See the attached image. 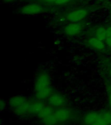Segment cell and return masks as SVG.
<instances>
[{
    "mask_svg": "<svg viewBox=\"0 0 111 125\" xmlns=\"http://www.w3.org/2000/svg\"><path fill=\"white\" fill-rule=\"evenodd\" d=\"M100 112L97 111H91L87 113L83 117L84 125H93L96 123L99 117Z\"/></svg>",
    "mask_w": 111,
    "mask_h": 125,
    "instance_id": "cell-8",
    "label": "cell"
},
{
    "mask_svg": "<svg viewBox=\"0 0 111 125\" xmlns=\"http://www.w3.org/2000/svg\"><path fill=\"white\" fill-rule=\"evenodd\" d=\"M44 104L40 100H36V101L29 102V115H38L40 111L42 110Z\"/></svg>",
    "mask_w": 111,
    "mask_h": 125,
    "instance_id": "cell-10",
    "label": "cell"
},
{
    "mask_svg": "<svg viewBox=\"0 0 111 125\" xmlns=\"http://www.w3.org/2000/svg\"><path fill=\"white\" fill-rule=\"evenodd\" d=\"M6 107V103L3 100H1L0 101V109H1V111H3L4 109H5Z\"/></svg>",
    "mask_w": 111,
    "mask_h": 125,
    "instance_id": "cell-17",
    "label": "cell"
},
{
    "mask_svg": "<svg viewBox=\"0 0 111 125\" xmlns=\"http://www.w3.org/2000/svg\"><path fill=\"white\" fill-rule=\"evenodd\" d=\"M20 11L23 14L33 15L42 13L44 11V9L43 7L38 3H29L23 6Z\"/></svg>",
    "mask_w": 111,
    "mask_h": 125,
    "instance_id": "cell-5",
    "label": "cell"
},
{
    "mask_svg": "<svg viewBox=\"0 0 111 125\" xmlns=\"http://www.w3.org/2000/svg\"><path fill=\"white\" fill-rule=\"evenodd\" d=\"M110 76H111V69L110 70Z\"/></svg>",
    "mask_w": 111,
    "mask_h": 125,
    "instance_id": "cell-21",
    "label": "cell"
},
{
    "mask_svg": "<svg viewBox=\"0 0 111 125\" xmlns=\"http://www.w3.org/2000/svg\"><path fill=\"white\" fill-rule=\"evenodd\" d=\"M9 105L12 111L18 116L23 117L29 115V102L23 96H12L9 100Z\"/></svg>",
    "mask_w": 111,
    "mask_h": 125,
    "instance_id": "cell-2",
    "label": "cell"
},
{
    "mask_svg": "<svg viewBox=\"0 0 111 125\" xmlns=\"http://www.w3.org/2000/svg\"><path fill=\"white\" fill-rule=\"evenodd\" d=\"M88 44L94 50L98 51L103 50L105 48V44L103 41H101L96 37H92L88 41Z\"/></svg>",
    "mask_w": 111,
    "mask_h": 125,
    "instance_id": "cell-11",
    "label": "cell"
},
{
    "mask_svg": "<svg viewBox=\"0 0 111 125\" xmlns=\"http://www.w3.org/2000/svg\"><path fill=\"white\" fill-rule=\"evenodd\" d=\"M105 42L109 47L111 48V26L107 27V37L105 39Z\"/></svg>",
    "mask_w": 111,
    "mask_h": 125,
    "instance_id": "cell-15",
    "label": "cell"
},
{
    "mask_svg": "<svg viewBox=\"0 0 111 125\" xmlns=\"http://www.w3.org/2000/svg\"><path fill=\"white\" fill-rule=\"evenodd\" d=\"M51 79L46 72H41L37 76L35 83V94L38 100L47 99L51 94Z\"/></svg>",
    "mask_w": 111,
    "mask_h": 125,
    "instance_id": "cell-1",
    "label": "cell"
},
{
    "mask_svg": "<svg viewBox=\"0 0 111 125\" xmlns=\"http://www.w3.org/2000/svg\"><path fill=\"white\" fill-rule=\"evenodd\" d=\"M87 10L83 9H77L69 12L66 16V19L70 22H79L87 16Z\"/></svg>",
    "mask_w": 111,
    "mask_h": 125,
    "instance_id": "cell-7",
    "label": "cell"
},
{
    "mask_svg": "<svg viewBox=\"0 0 111 125\" xmlns=\"http://www.w3.org/2000/svg\"><path fill=\"white\" fill-rule=\"evenodd\" d=\"M83 30V26L79 22H70L64 27V33L69 37H75Z\"/></svg>",
    "mask_w": 111,
    "mask_h": 125,
    "instance_id": "cell-6",
    "label": "cell"
},
{
    "mask_svg": "<svg viewBox=\"0 0 111 125\" xmlns=\"http://www.w3.org/2000/svg\"><path fill=\"white\" fill-rule=\"evenodd\" d=\"M47 103L50 106L56 108L66 107L68 104L67 99L60 94H51L47 98Z\"/></svg>",
    "mask_w": 111,
    "mask_h": 125,
    "instance_id": "cell-3",
    "label": "cell"
},
{
    "mask_svg": "<svg viewBox=\"0 0 111 125\" xmlns=\"http://www.w3.org/2000/svg\"></svg>",
    "mask_w": 111,
    "mask_h": 125,
    "instance_id": "cell-23",
    "label": "cell"
},
{
    "mask_svg": "<svg viewBox=\"0 0 111 125\" xmlns=\"http://www.w3.org/2000/svg\"><path fill=\"white\" fill-rule=\"evenodd\" d=\"M45 1L47 2V3H54L55 4L56 1L57 0H44Z\"/></svg>",
    "mask_w": 111,
    "mask_h": 125,
    "instance_id": "cell-18",
    "label": "cell"
},
{
    "mask_svg": "<svg viewBox=\"0 0 111 125\" xmlns=\"http://www.w3.org/2000/svg\"><path fill=\"white\" fill-rule=\"evenodd\" d=\"M93 125H111V113L108 111L100 112L99 119Z\"/></svg>",
    "mask_w": 111,
    "mask_h": 125,
    "instance_id": "cell-9",
    "label": "cell"
},
{
    "mask_svg": "<svg viewBox=\"0 0 111 125\" xmlns=\"http://www.w3.org/2000/svg\"><path fill=\"white\" fill-rule=\"evenodd\" d=\"M41 123L43 125H58V121L56 120L54 113L47 116L44 119H41Z\"/></svg>",
    "mask_w": 111,
    "mask_h": 125,
    "instance_id": "cell-12",
    "label": "cell"
},
{
    "mask_svg": "<svg viewBox=\"0 0 111 125\" xmlns=\"http://www.w3.org/2000/svg\"><path fill=\"white\" fill-rule=\"evenodd\" d=\"M71 0H57L55 3V5H62L64 4H66L69 3Z\"/></svg>",
    "mask_w": 111,
    "mask_h": 125,
    "instance_id": "cell-16",
    "label": "cell"
},
{
    "mask_svg": "<svg viewBox=\"0 0 111 125\" xmlns=\"http://www.w3.org/2000/svg\"><path fill=\"white\" fill-rule=\"evenodd\" d=\"M107 28L104 26H99L95 30V37L101 41H105L107 37Z\"/></svg>",
    "mask_w": 111,
    "mask_h": 125,
    "instance_id": "cell-14",
    "label": "cell"
},
{
    "mask_svg": "<svg viewBox=\"0 0 111 125\" xmlns=\"http://www.w3.org/2000/svg\"><path fill=\"white\" fill-rule=\"evenodd\" d=\"M53 107L50 106L49 105H44V107H43L42 110L40 111V113L38 114L37 117L38 119H44L45 117H46L47 116L52 114V113H54V111L53 110Z\"/></svg>",
    "mask_w": 111,
    "mask_h": 125,
    "instance_id": "cell-13",
    "label": "cell"
},
{
    "mask_svg": "<svg viewBox=\"0 0 111 125\" xmlns=\"http://www.w3.org/2000/svg\"><path fill=\"white\" fill-rule=\"evenodd\" d=\"M54 114L58 121V124L66 123L70 121L73 117L72 109L66 107L57 108L56 111H54Z\"/></svg>",
    "mask_w": 111,
    "mask_h": 125,
    "instance_id": "cell-4",
    "label": "cell"
},
{
    "mask_svg": "<svg viewBox=\"0 0 111 125\" xmlns=\"http://www.w3.org/2000/svg\"></svg>",
    "mask_w": 111,
    "mask_h": 125,
    "instance_id": "cell-22",
    "label": "cell"
},
{
    "mask_svg": "<svg viewBox=\"0 0 111 125\" xmlns=\"http://www.w3.org/2000/svg\"><path fill=\"white\" fill-rule=\"evenodd\" d=\"M15 0H3L4 2H5V3H10V2L14 1Z\"/></svg>",
    "mask_w": 111,
    "mask_h": 125,
    "instance_id": "cell-19",
    "label": "cell"
},
{
    "mask_svg": "<svg viewBox=\"0 0 111 125\" xmlns=\"http://www.w3.org/2000/svg\"><path fill=\"white\" fill-rule=\"evenodd\" d=\"M109 104H110V105H111V93L110 94V95H109Z\"/></svg>",
    "mask_w": 111,
    "mask_h": 125,
    "instance_id": "cell-20",
    "label": "cell"
}]
</instances>
